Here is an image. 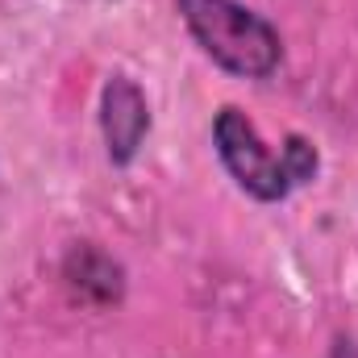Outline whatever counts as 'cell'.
<instances>
[{
    "label": "cell",
    "instance_id": "obj_5",
    "mask_svg": "<svg viewBox=\"0 0 358 358\" xmlns=\"http://www.w3.org/2000/svg\"><path fill=\"white\" fill-rule=\"evenodd\" d=\"M329 358H358V338L346 334V329H338L329 338Z\"/></svg>",
    "mask_w": 358,
    "mask_h": 358
},
{
    "label": "cell",
    "instance_id": "obj_1",
    "mask_svg": "<svg viewBox=\"0 0 358 358\" xmlns=\"http://www.w3.org/2000/svg\"><path fill=\"white\" fill-rule=\"evenodd\" d=\"M208 138L221 171L255 204H283L321 179V146L308 134L292 129L279 146H271L242 104H221L213 113Z\"/></svg>",
    "mask_w": 358,
    "mask_h": 358
},
{
    "label": "cell",
    "instance_id": "obj_4",
    "mask_svg": "<svg viewBox=\"0 0 358 358\" xmlns=\"http://www.w3.org/2000/svg\"><path fill=\"white\" fill-rule=\"evenodd\" d=\"M59 287L88 313H113L129 296V271L104 242L71 238L59 255Z\"/></svg>",
    "mask_w": 358,
    "mask_h": 358
},
{
    "label": "cell",
    "instance_id": "obj_3",
    "mask_svg": "<svg viewBox=\"0 0 358 358\" xmlns=\"http://www.w3.org/2000/svg\"><path fill=\"white\" fill-rule=\"evenodd\" d=\"M96 129H100L104 163L113 171H129L142 159V150L155 134V104L138 76H129V71L104 76L100 96H96Z\"/></svg>",
    "mask_w": 358,
    "mask_h": 358
},
{
    "label": "cell",
    "instance_id": "obj_2",
    "mask_svg": "<svg viewBox=\"0 0 358 358\" xmlns=\"http://www.w3.org/2000/svg\"><path fill=\"white\" fill-rule=\"evenodd\" d=\"M192 46L229 80L267 84L287 59V42L267 13L246 0H171Z\"/></svg>",
    "mask_w": 358,
    "mask_h": 358
}]
</instances>
